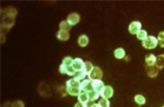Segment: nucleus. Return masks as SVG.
Returning a JSON list of instances; mask_svg holds the SVG:
<instances>
[{
	"mask_svg": "<svg viewBox=\"0 0 164 107\" xmlns=\"http://www.w3.org/2000/svg\"><path fill=\"white\" fill-rule=\"evenodd\" d=\"M66 89L69 95H71V96H78L81 93V83L79 81L71 79L66 83Z\"/></svg>",
	"mask_w": 164,
	"mask_h": 107,
	"instance_id": "nucleus-1",
	"label": "nucleus"
},
{
	"mask_svg": "<svg viewBox=\"0 0 164 107\" xmlns=\"http://www.w3.org/2000/svg\"><path fill=\"white\" fill-rule=\"evenodd\" d=\"M158 44H159V41L154 36H148V38L143 41V46L146 49H154L157 47Z\"/></svg>",
	"mask_w": 164,
	"mask_h": 107,
	"instance_id": "nucleus-2",
	"label": "nucleus"
},
{
	"mask_svg": "<svg viewBox=\"0 0 164 107\" xmlns=\"http://www.w3.org/2000/svg\"><path fill=\"white\" fill-rule=\"evenodd\" d=\"M89 80L93 81V80H101L103 78V72L99 66H94L92 70V72L88 74Z\"/></svg>",
	"mask_w": 164,
	"mask_h": 107,
	"instance_id": "nucleus-3",
	"label": "nucleus"
},
{
	"mask_svg": "<svg viewBox=\"0 0 164 107\" xmlns=\"http://www.w3.org/2000/svg\"><path fill=\"white\" fill-rule=\"evenodd\" d=\"M91 91H94L92 88V81L91 80H83L81 83V92H85L88 94Z\"/></svg>",
	"mask_w": 164,
	"mask_h": 107,
	"instance_id": "nucleus-4",
	"label": "nucleus"
},
{
	"mask_svg": "<svg viewBox=\"0 0 164 107\" xmlns=\"http://www.w3.org/2000/svg\"><path fill=\"white\" fill-rule=\"evenodd\" d=\"M141 28H142V24L140 22H138V20H135V22H132L129 25L128 31L131 35H136L141 31Z\"/></svg>",
	"mask_w": 164,
	"mask_h": 107,
	"instance_id": "nucleus-5",
	"label": "nucleus"
},
{
	"mask_svg": "<svg viewBox=\"0 0 164 107\" xmlns=\"http://www.w3.org/2000/svg\"><path fill=\"white\" fill-rule=\"evenodd\" d=\"M80 20V15L76 12H73V13H70L68 15V18H67V22H69L70 26H75L79 22Z\"/></svg>",
	"mask_w": 164,
	"mask_h": 107,
	"instance_id": "nucleus-6",
	"label": "nucleus"
},
{
	"mask_svg": "<svg viewBox=\"0 0 164 107\" xmlns=\"http://www.w3.org/2000/svg\"><path fill=\"white\" fill-rule=\"evenodd\" d=\"M113 93H114L113 88H112L111 86H106V87L103 89V91L101 92V96L105 99H109L113 96Z\"/></svg>",
	"mask_w": 164,
	"mask_h": 107,
	"instance_id": "nucleus-7",
	"label": "nucleus"
},
{
	"mask_svg": "<svg viewBox=\"0 0 164 107\" xmlns=\"http://www.w3.org/2000/svg\"><path fill=\"white\" fill-rule=\"evenodd\" d=\"M147 74H148V76L150 78H155V76H158V72H159V68L156 65H147Z\"/></svg>",
	"mask_w": 164,
	"mask_h": 107,
	"instance_id": "nucleus-8",
	"label": "nucleus"
},
{
	"mask_svg": "<svg viewBox=\"0 0 164 107\" xmlns=\"http://www.w3.org/2000/svg\"><path fill=\"white\" fill-rule=\"evenodd\" d=\"M92 88L95 92H98V93H100L101 94V92L103 91V89L105 88V86H104V83H103L101 80H93L92 81Z\"/></svg>",
	"mask_w": 164,
	"mask_h": 107,
	"instance_id": "nucleus-9",
	"label": "nucleus"
},
{
	"mask_svg": "<svg viewBox=\"0 0 164 107\" xmlns=\"http://www.w3.org/2000/svg\"><path fill=\"white\" fill-rule=\"evenodd\" d=\"M84 61L82 60L81 58H75L73 60V64H72V66H73V68L75 70H83V67H84Z\"/></svg>",
	"mask_w": 164,
	"mask_h": 107,
	"instance_id": "nucleus-10",
	"label": "nucleus"
},
{
	"mask_svg": "<svg viewBox=\"0 0 164 107\" xmlns=\"http://www.w3.org/2000/svg\"><path fill=\"white\" fill-rule=\"evenodd\" d=\"M57 38H58L60 41H67V40H69L70 34H69V32L60 31V32H58V34H57Z\"/></svg>",
	"mask_w": 164,
	"mask_h": 107,
	"instance_id": "nucleus-11",
	"label": "nucleus"
},
{
	"mask_svg": "<svg viewBox=\"0 0 164 107\" xmlns=\"http://www.w3.org/2000/svg\"><path fill=\"white\" fill-rule=\"evenodd\" d=\"M85 76H86V74H85L83 70H76L75 74H74V80H76V81H82V80H84Z\"/></svg>",
	"mask_w": 164,
	"mask_h": 107,
	"instance_id": "nucleus-12",
	"label": "nucleus"
},
{
	"mask_svg": "<svg viewBox=\"0 0 164 107\" xmlns=\"http://www.w3.org/2000/svg\"><path fill=\"white\" fill-rule=\"evenodd\" d=\"M77 97H78V102L82 103V104H84V103H86L87 101L89 100L88 94H87V93H85V92H81V93H80Z\"/></svg>",
	"mask_w": 164,
	"mask_h": 107,
	"instance_id": "nucleus-13",
	"label": "nucleus"
},
{
	"mask_svg": "<svg viewBox=\"0 0 164 107\" xmlns=\"http://www.w3.org/2000/svg\"><path fill=\"white\" fill-rule=\"evenodd\" d=\"M114 56L117 59H123L125 57V51L123 48H117L114 51Z\"/></svg>",
	"mask_w": 164,
	"mask_h": 107,
	"instance_id": "nucleus-14",
	"label": "nucleus"
},
{
	"mask_svg": "<svg viewBox=\"0 0 164 107\" xmlns=\"http://www.w3.org/2000/svg\"><path fill=\"white\" fill-rule=\"evenodd\" d=\"M146 64L147 65H155L156 64V56L153 54H149L146 56Z\"/></svg>",
	"mask_w": 164,
	"mask_h": 107,
	"instance_id": "nucleus-15",
	"label": "nucleus"
},
{
	"mask_svg": "<svg viewBox=\"0 0 164 107\" xmlns=\"http://www.w3.org/2000/svg\"><path fill=\"white\" fill-rule=\"evenodd\" d=\"M156 66L159 70L164 67V54H160L156 57Z\"/></svg>",
	"mask_w": 164,
	"mask_h": 107,
	"instance_id": "nucleus-16",
	"label": "nucleus"
},
{
	"mask_svg": "<svg viewBox=\"0 0 164 107\" xmlns=\"http://www.w3.org/2000/svg\"><path fill=\"white\" fill-rule=\"evenodd\" d=\"M93 67H94V66L92 65V63H91L90 61H86V62L84 63V67H83V70H83V72H84L85 74L88 76V74L92 72Z\"/></svg>",
	"mask_w": 164,
	"mask_h": 107,
	"instance_id": "nucleus-17",
	"label": "nucleus"
},
{
	"mask_svg": "<svg viewBox=\"0 0 164 107\" xmlns=\"http://www.w3.org/2000/svg\"><path fill=\"white\" fill-rule=\"evenodd\" d=\"M78 44H79V46H81V47L87 46V44H88V37H87L86 35L80 36L79 39H78Z\"/></svg>",
	"mask_w": 164,
	"mask_h": 107,
	"instance_id": "nucleus-18",
	"label": "nucleus"
},
{
	"mask_svg": "<svg viewBox=\"0 0 164 107\" xmlns=\"http://www.w3.org/2000/svg\"><path fill=\"white\" fill-rule=\"evenodd\" d=\"M71 27L70 24L67 20H63L60 22V31H65V32H69L71 30Z\"/></svg>",
	"mask_w": 164,
	"mask_h": 107,
	"instance_id": "nucleus-19",
	"label": "nucleus"
},
{
	"mask_svg": "<svg viewBox=\"0 0 164 107\" xmlns=\"http://www.w3.org/2000/svg\"><path fill=\"white\" fill-rule=\"evenodd\" d=\"M134 101L136 104L139 105H144L145 103H146V98H145L143 95H136V96L134 97Z\"/></svg>",
	"mask_w": 164,
	"mask_h": 107,
	"instance_id": "nucleus-20",
	"label": "nucleus"
},
{
	"mask_svg": "<svg viewBox=\"0 0 164 107\" xmlns=\"http://www.w3.org/2000/svg\"><path fill=\"white\" fill-rule=\"evenodd\" d=\"M136 37H138L139 40L144 41V40H146L147 38H148V34H147V32L145 30H141L140 32L136 34Z\"/></svg>",
	"mask_w": 164,
	"mask_h": 107,
	"instance_id": "nucleus-21",
	"label": "nucleus"
},
{
	"mask_svg": "<svg viewBox=\"0 0 164 107\" xmlns=\"http://www.w3.org/2000/svg\"><path fill=\"white\" fill-rule=\"evenodd\" d=\"M101 96L100 93H98V92H95V91H91L88 93V98L89 100H92V101H95L96 99H99V97Z\"/></svg>",
	"mask_w": 164,
	"mask_h": 107,
	"instance_id": "nucleus-22",
	"label": "nucleus"
},
{
	"mask_svg": "<svg viewBox=\"0 0 164 107\" xmlns=\"http://www.w3.org/2000/svg\"><path fill=\"white\" fill-rule=\"evenodd\" d=\"M73 60L74 59L72 58V57L67 56V57H65L64 60H63V64H64L65 66H72V64H73Z\"/></svg>",
	"mask_w": 164,
	"mask_h": 107,
	"instance_id": "nucleus-23",
	"label": "nucleus"
},
{
	"mask_svg": "<svg viewBox=\"0 0 164 107\" xmlns=\"http://www.w3.org/2000/svg\"><path fill=\"white\" fill-rule=\"evenodd\" d=\"M157 39L159 41V45L161 46L162 48H164V31L163 32H160Z\"/></svg>",
	"mask_w": 164,
	"mask_h": 107,
	"instance_id": "nucleus-24",
	"label": "nucleus"
},
{
	"mask_svg": "<svg viewBox=\"0 0 164 107\" xmlns=\"http://www.w3.org/2000/svg\"><path fill=\"white\" fill-rule=\"evenodd\" d=\"M99 104L101 105V107H110V101L108 100V99H101L100 102H99Z\"/></svg>",
	"mask_w": 164,
	"mask_h": 107,
	"instance_id": "nucleus-25",
	"label": "nucleus"
},
{
	"mask_svg": "<svg viewBox=\"0 0 164 107\" xmlns=\"http://www.w3.org/2000/svg\"><path fill=\"white\" fill-rule=\"evenodd\" d=\"M76 70L73 68V66H66V74L68 76H74Z\"/></svg>",
	"mask_w": 164,
	"mask_h": 107,
	"instance_id": "nucleus-26",
	"label": "nucleus"
},
{
	"mask_svg": "<svg viewBox=\"0 0 164 107\" xmlns=\"http://www.w3.org/2000/svg\"><path fill=\"white\" fill-rule=\"evenodd\" d=\"M83 105H84V107H91V106H93V105H94V101L88 100L86 103H84Z\"/></svg>",
	"mask_w": 164,
	"mask_h": 107,
	"instance_id": "nucleus-27",
	"label": "nucleus"
},
{
	"mask_svg": "<svg viewBox=\"0 0 164 107\" xmlns=\"http://www.w3.org/2000/svg\"><path fill=\"white\" fill-rule=\"evenodd\" d=\"M59 70H60L61 74H66V66L64 65V64H61L60 68H59Z\"/></svg>",
	"mask_w": 164,
	"mask_h": 107,
	"instance_id": "nucleus-28",
	"label": "nucleus"
},
{
	"mask_svg": "<svg viewBox=\"0 0 164 107\" xmlns=\"http://www.w3.org/2000/svg\"><path fill=\"white\" fill-rule=\"evenodd\" d=\"M75 107H84V105L82 104V103H80V102H77L75 104Z\"/></svg>",
	"mask_w": 164,
	"mask_h": 107,
	"instance_id": "nucleus-29",
	"label": "nucleus"
},
{
	"mask_svg": "<svg viewBox=\"0 0 164 107\" xmlns=\"http://www.w3.org/2000/svg\"><path fill=\"white\" fill-rule=\"evenodd\" d=\"M91 107H101V105L100 104H94L93 106H91Z\"/></svg>",
	"mask_w": 164,
	"mask_h": 107,
	"instance_id": "nucleus-30",
	"label": "nucleus"
},
{
	"mask_svg": "<svg viewBox=\"0 0 164 107\" xmlns=\"http://www.w3.org/2000/svg\"><path fill=\"white\" fill-rule=\"evenodd\" d=\"M163 107H164V106H163Z\"/></svg>",
	"mask_w": 164,
	"mask_h": 107,
	"instance_id": "nucleus-31",
	"label": "nucleus"
}]
</instances>
